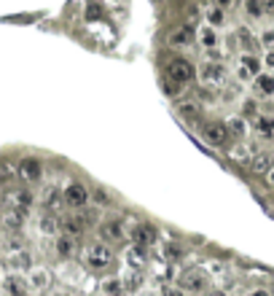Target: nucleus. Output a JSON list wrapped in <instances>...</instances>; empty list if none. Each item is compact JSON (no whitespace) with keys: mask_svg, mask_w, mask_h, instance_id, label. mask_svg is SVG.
<instances>
[{"mask_svg":"<svg viewBox=\"0 0 274 296\" xmlns=\"http://www.w3.org/2000/svg\"><path fill=\"white\" fill-rule=\"evenodd\" d=\"M57 296H67V294H57Z\"/></svg>","mask_w":274,"mask_h":296,"instance_id":"obj_44","label":"nucleus"},{"mask_svg":"<svg viewBox=\"0 0 274 296\" xmlns=\"http://www.w3.org/2000/svg\"><path fill=\"white\" fill-rule=\"evenodd\" d=\"M99 232H102V237L105 240H111V243H118V240H124V226H121V221H105L102 226H99Z\"/></svg>","mask_w":274,"mask_h":296,"instance_id":"obj_14","label":"nucleus"},{"mask_svg":"<svg viewBox=\"0 0 274 296\" xmlns=\"http://www.w3.org/2000/svg\"><path fill=\"white\" fill-rule=\"evenodd\" d=\"M83 261H86L92 269H105L108 264L113 261V250L108 248L105 243H92V245H86V250H83Z\"/></svg>","mask_w":274,"mask_h":296,"instance_id":"obj_1","label":"nucleus"},{"mask_svg":"<svg viewBox=\"0 0 274 296\" xmlns=\"http://www.w3.org/2000/svg\"><path fill=\"white\" fill-rule=\"evenodd\" d=\"M210 296H226V294H223V291H215V294H210Z\"/></svg>","mask_w":274,"mask_h":296,"instance_id":"obj_43","label":"nucleus"},{"mask_svg":"<svg viewBox=\"0 0 274 296\" xmlns=\"http://www.w3.org/2000/svg\"><path fill=\"white\" fill-rule=\"evenodd\" d=\"M118 288H121L118 283H105V291H108V294H118Z\"/></svg>","mask_w":274,"mask_h":296,"instance_id":"obj_37","label":"nucleus"},{"mask_svg":"<svg viewBox=\"0 0 274 296\" xmlns=\"http://www.w3.org/2000/svg\"><path fill=\"white\" fill-rule=\"evenodd\" d=\"M57 253L62 256V259H70V256L76 253V237H67V234H62V237L57 240Z\"/></svg>","mask_w":274,"mask_h":296,"instance_id":"obj_20","label":"nucleus"},{"mask_svg":"<svg viewBox=\"0 0 274 296\" xmlns=\"http://www.w3.org/2000/svg\"><path fill=\"white\" fill-rule=\"evenodd\" d=\"M92 197H94V202H97L99 208H105V205L111 202V197L105 194V189H94V192H92Z\"/></svg>","mask_w":274,"mask_h":296,"instance_id":"obj_31","label":"nucleus"},{"mask_svg":"<svg viewBox=\"0 0 274 296\" xmlns=\"http://www.w3.org/2000/svg\"><path fill=\"white\" fill-rule=\"evenodd\" d=\"M164 256H167V259H172V261H177V259H180V250H177V248H172V245H169V248L164 250Z\"/></svg>","mask_w":274,"mask_h":296,"instance_id":"obj_35","label":"nucleus"},{"mask_svg":"<svg viewBox=\"0 0 274 296\" xmlns=\"http://www.w3.org/2000/svg\"><path fill=\"white\" fill-rule=\"evenodd\" d=\"M6 264H8L11 269H19V272H22V269H30L32 259H30L27 250H16V253H8V256H6Z\"/></svg>","mask_w":274,"mask_h":296,"instance_id":"obj_15","label":"nucleus"},{"mask_svg":"<svg viewBox=\"0 0 274 296\" xmlns=\"http://www.w3.org/2000/svg\"><path fill=\"white\" fill-rule=\"evenodd\" d=\"M30 291H43L48 288V283H51V272L43 267H35V269H30Z\"/></svg>","mask_w":274,"mask_h":296,"instance_id":"obj_12","label":"nucleus"},{"mask_svg":"<svg viewBox=\"0 0 274 296\" xmlns=\"http://www.w3.org/2000/svg\"><path fill=\"white\" fill-rule=\"evenodd\" d=\"M272 167H274V159L269 157V154H258V157L250 162V170H253V173H258V175L272 173Z\"/></svg>","mask_w":274,"mask_h":296,"instance_id":"obj_17","label":"nucleus"},{"mask_svg":"<svg viewBox=\"0 0 274 296\" xmlns=\"http://www.w3.org/2000/svg\"><path fill=\"white\" fill-rule=\"evenodd\" d=\"M167 78H172V81L186 87L188 81H193V65L188 59H172V65L167 68Z\"/></svg>","mask_w":274,"mask_h":296,"instance_id":"obj_4","label":"nucleus"},{"mask_svg":"<svg viewBox=\"0 0 274 296\" xmlns=\"http://www.w3.org/2000/svg\"><path fill=\"white\" fill-rule=\"evenodd\" d=\"M132 243L140 245V248H148V245H153V243H156V229H153L151 224H140V226H134Z\"/></svg>","mask_w":274,"mask_h":296,"instance_id":"obj_9","label":"nucleus"},{"mask_svg":"<svg viewBox=\"0 0 274 296\" xmlns=\"http://www.w3.org/2000/svg\"><path fill=\"white\" fill-rule=\"evenodd\" d=\"M199 78H202L207 87H218V84H223V78H226V68H223L221 59H207V62H202V68H199Z\"/></svg>","mask_w":274,"mask_h":296,"instance_id":"obj_3","label":"nucleus"},{"mask_svg":"<svg viewBox=\"0 0 274 296\" xmlns=\"http://www.w3.org/2000/svg\"><path fill=\"white\" fill-rule=\"evenodd\" d=\"M3 250H6V253H16V250H22V237H16L14 232H8L6 237H3Z\"/></svg>","mask_w":274,"mask_h":296,"instance_id":"obj_25","label":"nucleus"},{"mask_svg":"<svg viewBox=\"0 0 274 296\" xmlns=\"http://www.w3.org/2000/svg\"><path fill=\"white\" fill-rule=\"evenodd\" d=\"M89 197H92V192L83 183H70V186L64 189V199H67L70 208H83L89 202Z\"/></svg>","mask_w":274,"mask_h":296,"instance_id":"obj_7","label":"nucleus"},{"mask_svg":"<svg viewBox=\"0 0 274 296\" xmlns=\"http://www.w3.org/2000/svg\"><path fill=\"white\" fill-rule=\"evenodd\" d=\"M59 226H62V234L78 237V234L86 232V221H83L81 213H70V215H62V218H59Z\"/></svg>","mask_w":274,"mask_h":296,"instance_id":"obj_5","label":"nucleus"},{"mask_svg":"<svg viewBox=\"0 0 274 296\" xmlns=\"http://www.w3.org/2000/svg\"><path fill=\"white\" fill-rule=\"evenodd\" d=\"M231 3H234V0H215V6H218V8H228Z\"/></svg>","mask_w":274,"mask_h":296,"instance_id":"obj_39","label":"nucleus"},{"mask_svg":"<svg viewBox=\"0 0 274 296\" xmlns=\"http://www.w3.org/2000/svg\"><path fill=\"white\" fill-rule=\"evenodd\" d=\"M202 132H204V138H207V143H212V145H223L226 138H228L226 124H204Z\"/></svg>","mask_w":274,"mask_h":296,"instance_id":"obj_10","label":"nucleus"},{"mask_svg":"<svg viewBox=\"0 0 274 296\" xmlns=\"http://www.w3.org/2000/svg\"><path fill=\"white\" fill-rule=\"evenodd\" d=\"M41 175H43V164L38 162V159L27 157V159H22V162H19V178L30 180V183H35V180H41Z\"/></svg>","mask_w":274,"mask_h":296,"instance_id":"obj_8","label":"nucleus"},{"mask_svg":"<svg viewBox=\"0 0 274 296\" xmlns=\"http://www.w3.org/2000/svg\"><path fill=\"white\" fill-rule=\"evenodd\" d=\"M27 218H30V208H24V205H6L3 226H6V232H19L27 224Z\"/></svg>","mask_w":274,"mask_h":296,"instance_id":"obj_2","label":"nucleus"},{"mask_svg":"<svg viewBox=\"0 0 274 296\" xmlns=\"http://www.w3.org/2000/svg\"><path fill=\"white\" fill-rule=\"evenodd\" d=\"M38 229H41L43 234H57L59 229V218L54 213H43V218H41V224H38Z\"/></svg>","mask_w":274,"mask_h":296,"instance_id":"obj_18","label":"nucleus"},{"mask_svg":"<svg viewBox=\"0 0 274 296\" xmlns=\"http://www.w3.org/2000/svg\"><path fill=\"white\" fill-rule=\"evenodd\" d=\"M266 65H274V54H269V59H266Z\"/></svg>","mask_w":274,"mask_h":296,"instance_id":"obj_41","label":"nucleus"},{"mask_svg":"<svg viewBox=\"0 0 274 296\" xmlns=\"http://www.w3.org/2000/svg\"><path fill=\"white\" fill-rule=\"evenodd\" d=\"M226 127H228V132L237 135V138H242V135L247 132V124H245V119H242V116H231L226 122Z\"/></svg>","mask_w":274,"mask_h":296,"instance_id":"obj_23","label":"nucleus"},{"mask_svg":"<svg viewBox=\"0 0 274 296\" xmlns=\"http://www.w3.org/2000/svg\"><path fill=\"white\" fill-rule=\"evenodd\" d=\"M3 288H6V294L11 296H24L30 288V280H24L22 275H8L6 283H3Z\"/></svg>","mask_w":274,"mask_h":296,"instance_id":"obj_13","label":"nucleus"},{"mask_svg":"<svg viewBox=\"0 0 274 296\" xmlns=\"http://www.w3.org/2000/svg\"><path fill=\"white\" fill-rule=\"evenodd\" d=\"M256 81L261 84V92H266V94L274 92V78L272 76H256Z\"/></svg>","mask_w":274,"mask_h":296,"instance_id":"obj_29","label":"nucleus"},{"mask_svg":"<svg viewBox=\"0 0 274 296\" xmlns=\"http://www.w3.org/2000/svg\"><path fill=\"white\" fill-rule=\"evenodd\" d=\"M242 62H245V70H247V73H256V76H258L261 65H258V59H256V57H250V54H247V57L242 59Z\"/></svg>","mask_w":274,"mask_h":296,"instance_id":"obj_32","label":"nucleus"},{"mask_svg":"<svg viewBox=\"0 0 274 296\" xmlns=\"http://www.w3.org/2000/svg\"><path fill=\"white\" fill-rule=\"evenodd\" d=\"M127 261L132 264V267H137V269L145 267V259H143V248H140V245H134V248L127 253Z\"/></svg>","mask_w":274,"mask_h":296,"instance_id":"obj_26","label":"nucleus"},{"mask_svg":"<svg viewBox=\"0 0 274 296\" xmlns=\"http://www.w3.org/2000/svg\"><path fill=\"white\" fill-rule=\"evenodd\" d=\"M14 175H19V167H14L11 162H6V164H3V178H6V180H11Z\"/></svg>","mask_w":274,"mask_h":296,"instance_id":"obj_34","label":"nucleus"},{"mask_svg":"<svg viewBox=\"0 0 274 296\" xmlns=\"http://www.w3.org/2000/svg\"><path fill=\"white\" fill-rule=\"evenodd\" d=\"M247 296H269V294H266V291H263V288H258V291H250V294H247Z\"/></svg>","mask_w":274,"mask_h":296,"instance_id":"obj_40","label":"nucleus"},{"mask_svg":"<svg viewBox=\"0 0 274 296\" xmlns=\"http://www.w3.org/2000/svg\"><path fill=\"white\" fill-rule=\"evenodd\" d=\"M99 17H102V6H97V3L86 6V19H99Z\"/></svg>","mask_w":274,"mask_h":296,"instance_id":"obj_33","label":"nucleus"},{"mask_svg":"<svg viewBox=\"0 0 274 296\" xmlns=\"http://www.w3.org/2000/svg\"><path fill=\"white\" fill-rule=\"evenodd\" d=\"M231 159H237V162H245L247 157H250V151H247V145H237V148H231Z\"/></svg>","mask_w":274,"mask_h":296,"instance_id":"obj_30","label":"nucleus"},{"mask_svg":"<svg viewBox=\"0 0 274 296\" xmlns=\"http://www.w3.org/2000/svg\"><path fill=\"white\" fill-rule=\"evenodd\" d=\"M263 8H266V14H274V0H263Z\"/></svg>","mask_w":274,"mask_h":296,"instance_id":"obj_38","label":"nucleus"},{"mask_svg":"<svg viewBox=\"0 0 274 296\" xmlns=\"http://www.w3.org/2000/svg\"><path fill=\"white\" fill-rule=\"evenodd\" d=\"M177 113H180L186 122H199V116H202V108H199L196 103H183V105H177Z\"/></svg>","mask_w":274,"mask_h":296,"instance_id":"obj_19","label":"nucleus"},{"mask_svg":"<svg viewBox=\"0 0 274 296\" xmlns=\"http://www.w3.org/2000/svg\"><path fill=\"white\" fill-rule=\"evenodd\" d=\"M193 41V27L191 24H183V27H175L172 33H169V46H175V49H180V46H188V43Z\"/></svg>","mask_w":274,"mask_h":296,"instance_id":"obj_11","label":"nucleus"},{"mask_svg":"<svg viewBox=\"0 0 274 296\" xmlns=\"http://www.w3.org/2000/svg\"><path fill=\"white\" fill-rule=\"evenodd\" d=\"M180 283H183V288H188V291H202L204 288V275L191 269V272H186L180 278Z\"/></svg>","mask_w":274,"mask_h":296,"instance_id":"obj_16","label":"nucleus"},{"mask_svg":"<svg viewBox=\"0 0 274 296\" xmlns=\"http://www.w3.org/2000/svg\"><path fill=\"white\" fill-rule=\"evenodd\" d=\"M199 41H202V46H207V49H215L218 46V33L212 27H204V30H199Z\"/></svg>","mask_w":274,"mask_h":296,"instance_id":"obj_22","label":"nucleus"},{"mask_svg":"<svg viewBox=\"0 0 274 296\" xmlns=\"http://www.w3.org/2000/svg\"><path fill=\"white\" fill-rule=\"evenodd\" d=\"M161 296H183V291H180V288H172V285H169V288H164V291H161Z\"/></svg>","mask_w":274,"mask_h":296,"instance_id":"obj_36","label":"nucleus"},{"mask_svg":"<svg viewBox=\"0 0 274 296\" xmlns=\"http://www.w3.org/2000/svg\"><path fill=\"white\" fill-rule=\"evenodd\" d=\"M256 127H258V132H261V135H272V132H274V119H269V116H258Z\"/></svg>","mask_w":274,"mask_h":296,"instance_id":"obj_27","label":"nucleus"},{"mask_svg":"<svg viewBox=\"0 0 274 296\" xmlns=\"http://www.w3.org/2000/svg\"><path fill=\"white\" fill-rule=\"evenodd\" d=\"M269 180H272V186H274V167H272V173H269Z\"/></svg>","mask_w":274,"mask_h":296,"instance_id":"obj_42","label":"nucleus"},{"mask_svg":"<svg viewBox=\"0 0 274 296\" xmlns=\"http://www.w3.org/2000/svg\"><path fill=\"white\" fill-rule=\"evenodd\" d=\"M41 205H43V210H46V213L57 215L59 210L67 205V199H64V192H59V189H46V192H43V197H41Z\"/></svg>","mask_w":274,"mask_h":296,"instance_id":"obj_6","label":"nucleus"},{"mask_svg":"<svg viewBox=\"0 0 274 296\" xmlns=\"http://www.w3.org/2000/svg\"><path fill=\"white\" fill-rule=\"evenodd\" d=\"M180 89H183V84L172 81V78H164V92H167V94H172V97H177V94H180Z\"/></svg>","mask_w":274,"mask_h":296,"instance_id":"obj_28","label":"nucleus"},{"mask_svg":"<svg viewBox=\"0 0 274 296\" xmlns=\"http://www.w3.org/2000/svg\"><path fill=\"white\" fill-rule=\"evenodd\" d=\"M204 19H207V24H210V27H223V24H226V14H223V8H218V6L207 8Z\"/></svg>","mask_w":274,"mask_h":296,"instance_id":"obj_21","label":"nucleus"},{"mask_svg":"<svg viewBox=\"0 0 274 296\" xmlns=\"http://www.w3.org/2000/svg\"><path fill=\"white\" fill-rule=\"evenodd\" d=\"M245 14L250 19H258L266 14V8H263V0H245Z\"/></svg>","mask_w":274,"mask_h":296,"instance_id":"obj_24","label":"nucleus"}]
</instances>
